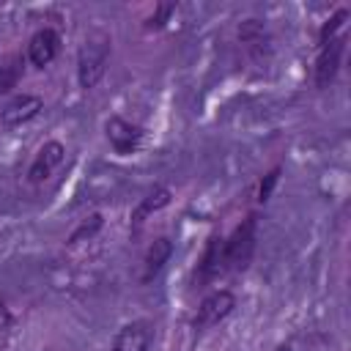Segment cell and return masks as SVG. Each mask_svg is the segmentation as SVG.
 I'll use <instances>...</instances> for the list:
<instances>
[{"label": "cell", "mask_w": 351, "mask_h": 351, "mask_svg": "<svg viewBox=\"0 0 351 351\" xmlns=\"http://www.w3.org/2000/svg\"><path fill=\"white\" fill-rule=\"evenodd\" d=\"M346 19H348V8H337L324 25H321V30H318V44H326V41H332L335 38V33L346 25Z\"/></svg>", "instance_id": "cell-15"}, {"label": "cell", "mask_w": 351, "mask_h": 351, "mask_svg": "<svg viewBox=\"0 0 351 351\" xmlns=\"http://www.w3.org/2000/svg\"><path fill=\"white\" fill-rule=\"evenodd\" d=\"M280 173H282V167H274V170H269V173L263 176V181H261V186H258V200H261V203H266V200L271 197V192H274V186H277V181H280Z\"/></svg>", "instance_id": "cell-18"}, {"label": "cell", "mask_w": 351, "mask_h": 351, "mask_svg": "<svg viewBox=\"0 0 351 351\" xmlns=\"http://www.w3.org/2000/svg\"><path fill=\"white\" fill-rule=\"evenodd\" d=\"M233 307H236L233 291L217 288V291H211L208 296H203V302L197 304V313H195V318H192V326H195L197 332L211 329V326H217L219 321H225V318L233 313Z\"/></svg>", "instance_id": "cell-3"}, {"label": "cell", "mask_w": 351, "mask_h": 351, "mask_svg": "<svg viewBox=\"0 0 351 351\" xmlns=\"http://www.w3.org/2000/svg\"><path fill=\"white\" fill-rule=\"evenodd\" d=\"M104 132H107V140H110V145L118 156L134 154L143 143V129L137 123L121 118V115H110L107 123H104Z\"/></svg>", "instance_id": "cell-4"}, {"label": "cell", "mask_w": 351, "mask_h": 351, "mask_svg": "<svg viewBox=\"0 0 351 351\" xmlns=\"http://www.w3.org/2000/svg\"><path fill=\"white\" fill-rule=\"evenodd\" d=\"M99 228H101V214H90V219H85L71 236H69V244H77V241H82V239H90V236H96L99 233Z\"/></svg>", "instance_id": "cell-17"}, {"label": "cell", "mask_w": 351, "mask_h": 351, "mask_svg": "<svg viewBox=\"0 0 351 351\" xmlns=\"http://www.w3.org/2000/svg\"><path fill=\"white\" fill-rule=\"evenodd\" d=\"M58 52H60V36H58V30H52V27L36 30V33L30 36V41H27V60H30L36 69L49 66V63L58 58Z\"/></svg>", "instance_id": "cell-6"}, {"label": "cell", "mask_w": 351, "mask_h": 351, "mask_svg": "<svg viewBox=\"0 0 351 351\" xmlns=\"http://www.w3.org/2000/svg\"><path fill=\"white\" fill-rule=\"evenodd\" d=\"M346 52V36H335L332 41L321 44L315 58V88H329L340 71V60Z\"/></svg>", "instance_id": "cell-5"}, {"label": "cell", "mask_w": 351, "mask_h": 351, "mask_svg": "<svg viewBox=\"0 0 351 351\" xmlns=\"http://www.w3.org/2000/svg\"><path fill=\"white\" fill-rule=\"evenodd\" d=\"M154 329L148 321H129L118 329L112 340V351H151Z\"/></svg>", "instance_id": "cell-7"}, {"label": "cell", "mask_w": 351, "mask_h": 351, "mask_svg": "<svg viewBox=\"0 0 351 351\" xmlns=\"http://www.w3.org/2000/svg\"><path fill=\"white\" fill-rule=\"evenodd\" d=\"M110 36L107 33H90L80 52H77V82L82 90H90L96 88V82L104 77L107 71V63H110Z\"/></svg>", "instance_id": "cell-1"}, {"label": "cell", "mask_w": 351, "mask_h": 351, "mask_svg": "<svg viewBox=\"0 0 351 351\" xmlns=\"http://www.w3.org/2000/svg\"><path fill=\"white\" fill-rule=\"evenodd\" d=\"M173 11H176V5H173V3H162V5H156V16H151V19H148V27H162Z\"/></svg>", "instance_id": "cell-19"}, {"label": "cell", "mask_w": 351, "mask_h": 351, "mask_svg": "<svg viewBox=\"0 0 351 351\" xmlns=\"http://www.w3.org/2000/svg\"><path fill=\"white\" fill-rule=\"evenodd\" d=\"M219 271H225V239L222 236H211L206 250H203V258L197 263V282H208L214 280Z\"/></svg>", "instance_id": "cell-10"}, {"label": "cell", "mask_w": 351, "mask_h": 351, "mask_svg": "<svg viewBox=\"0 0 351 351\" xmlns=\"http://www.w3.org/2000/svg\"><path fill=\"white\" fill-rule=\"evenodd\" d=\"M170 197H173V192L167 189V186H154L145 197H140V203H137V208L132 211V225L137 228V225H143L154 211H159V208H165L167 203H170Z\"/></svg>", "instance_id": "cell-12"}, {"label": "cell", "mask_w": 351, "mask_h": 351, "mask_svg": "<svg viewBox=\"0 0 351 351\" xmlns=\"http://www.w3.org/2000/svg\"><path fill=\"white\" fill-rule=\"evenodd\" d=\"M173 255V241L167 236H159L151 241V247L145 250V258H143V274H140V282H151L162 269L165 263L170 261Z\"/></svg>", "instance_id": "cell-11"}, {"label": "cell", "mask_w": 351, "mask_h": 351, "mask_svg": "<svg viewBox=\"0 0 351 351\" xmlns=\"http://www.w3.org/2000/svg\"><path fill=\"white\" fill-rule=\"evenodd\" d=\"M41 110H44L41 96H36V93H19V96H14V99L0 110V121H3L5 126H22V123L33 121Z\"/></svg>", "instance_id": "cell-8"}, {"label": "cell", "mask_w": 351, "mask_h": 351, "mask_svg": "<svg viewBox=\"0 0 351 351\" xmlns=\"http://www.w3.org/2000/svg\"><path fill=\"white\" fill-rule=\"evenodd\" d=\"M63 156H66L63 143H58V140H47V143L38 148L36 159L30 162V170H27L30 184H41V181H47V178L55 173V167L63 162Z\"/></svg>", "instance_id": "cell-9"}, {"label": "cell", "mask_w": 351, "mask_h": 351, "mask_svg": "<svg viewBox=\"0 0 351 351\" xmlns=\"http://www.w3.org/2000/svg\"><path fill=\"white\" fill-rule=\"evenodd\" d=\"M25 71V58L22 55H8L0 60V93H8L19 85Z\"/></svg>", "instance_id": "cell-14"}, {"label": "cell", "mask_w": 351, "mask_h": 351, "mask_svg": "<svg viewBox=\"0 0 351 351\" xmlns=\"http://www.w3.org/2000/svg\"><path fill=\"white\" fill-rule=\"evenodd\" d=\"M239 38H241V44H247V49H252L258 55L269 44V33H266V25L261 19H244L239 25Z\"/></svg>", "instance_id": "cell-13"}, {"label": "cell", "mask_w": 351, "mask_h": 351, "mask_svg": "<svg viewBox=\"0 0 351 351\" xmlns=\"http://www.w3.org/2000/svg\"><path fill=\"white\" fill-rule=\"evenodd\" d=\"M277 351H291V346H280V348H277Z\"/></svg>", "instance_id": "cell-20"}, {"label": "cell", "mask_w": 351, "mask_h": 351, "mask_svg": "<svg viewBox=\"0 0 351 351\" xmlns=\"http://www.w3.org/2000/svg\"><path fill=\"white\" fill-rule=\"evenodd\" d=\"M302 351H335V340L326 332H307L302 337Z\"/></svg>", "instance_id": "cell-16"}, {"label": "cell", "mask_w": 351, "mask_h": 351, "mask_svg": "<svg viewBox=\"0 0 351 351\" xmlns=\"http://www.w3.org/2000/svg\"><path fill=\"white\" fill-rule=\"evenodd\" d=\"M255 239H258V217L250 214L247 219H241V225H236V230L230 233V239H225V269H247L255 252Z\"/></svg>", "instance_id": "cell-2"}]
</instances>
